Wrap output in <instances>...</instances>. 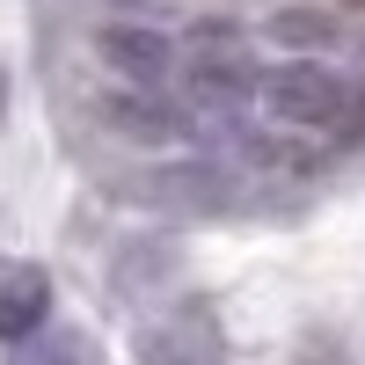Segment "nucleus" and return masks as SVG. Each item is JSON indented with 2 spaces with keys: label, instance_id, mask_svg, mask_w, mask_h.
Segmentation results:
<instances>
[{
  "label": "nucleus",
  "instance_id": "obj_1",
  "mask_svg": "<svg viewBox=\"0 0 365 365\" xmlns=\"http://www.w3.org/2000/svg\"><path fill=\"white\" fill-rule=\"evenodd\" d=\"M263 110L278 117V125H299V132H336L344 110H351V81L314 66V58H292V66L263 73Z\"/></svg>",
  "mask_w": 365,
  "mask_h": 365
},
{
  "label": "nucleus",
  "instance_id": "obj_2",
  "mask_svg": "<svg viewBox=\"0 0 365 365\" xmlns=\"http://www.w3.org/2000/svg\"><path fill=\"white\" fill-rule=\"evenodd\" d=\"M168 73H182V88L197 96H234V88H256V44L234 22H197Z\"/></svg>",
  "mask_w": 365,
  "mask_h": 365
},
{
  "label": "nucleus",
  "instance_id": "obj_3",
  "mask_svg": "<svg viewBox=\"0 0 365 365\" xmlns=\"http://www.w3.org/2000/svg\"><path fill=\"white\" fill-rule=\"evenodd\" d=\"M96 58H103L125 88H154V81L175 66V44L161 37L154 22H110V29H96Z\"/></svg>",
  "mask_w": 365,
  "mask_h": 365
},
{
  "label": "nucleus",
  "instance_id": "obj_4",
  "mask_svg": "<svg viewBox=\"0 0 365 365\" xmlns=\"http://www.w3.org/2000/svg\"><path fill=\"white\" fill-rule=\"evenodd\" d=\"M51 322V278L37 263H8L0 270V344H22Z\"/></svg>",
  "mask_w": 365,
  "mask_h": 365
},
{
  "label": "nucleus",
  "instance_id": "obj_5",
  "mask_svg": "<svg viewBox=\"0 0 365 365\" xmlns=\"http://www.w3.org/2000/svg\"><path fill=\"white\" fill-rule=\"evenodd\" d=\"M146 365H220V344H212L205 322H161L154 336H146Z\"/></svg>",
  "mask_w": 365,
  "mask_h": 365
},
{
  "label": "nucleus",
  "instance_id": "obj_6",
  "mask_svg": "<svg viewBox=\"0 0 365 365\" xmlns=\"http://www.w3.org/2000/svg\"><path fill=\"white\" fill-rule=\"evenodd\" d=\"M15 365H96V344L81 336V329H37V336L15 344Z\"/></svg>",
  "mask_w": 365,
  "mask_h": 365
},
{
  "label": "nucleus",
  "instance_id": "obj_7",
  "mask_svg": "<svg viewBox=\"0 0 365 365\" xmlns=\"http://www.w3.org/2000/svg\"><path fill=\"white\" fill-rule=\"evenodd\" d=\"M270 37L292 44V51H329V44H336V22L307 15V8H285V15H270Z\"/></svg>",
  "mask_w": 365,
  "mask_h": 365
},
{
  "label": "nucleus",
  "instance_id": "obj_8",
  "mask_svg": "<svg viewBox=\"0 0 365 365\" xmlns=\"http://www.w3.org/2000/svg\"><path fill=\"white\" fill-rule=\"evenodd\" d=\"M336 132H351V139L365 132V88H351V110H344V125H336Z\"/></svg>",
  "mask_w": 365,
  "mask_h": 365
},
{
  "label": "nucleus",
  "instance_id": "obj_9",
  "mask_svg": "<svg viewBox=\"0 0 365 365\" xmlns=\"http://www.w3.org/2000/svg\"><path fill=\"white\" fill-rule=\"evenodd\" d=\"M117 8H161V0H117Z\"/></svg>",
  "mask_w": 365,
  "mask_h": 365
},
{
  "label": "nucleus",
  "instance_id": "obj_10",
  "mask_svg": "<svg viewBox=\"0 0 365 365\" xmlns=\"http://www.w3.org/2000/svg\"><path fill=\"white\" fill-rule=\"evenodd\" d=\"M0 103H8V81H0Z\"/></svg>",
  "mask_w": 365,
  "mask_h": 365
},
{
  "label": "nucleus",
  "instance_id": "obj_11",
  "mask_svg": "<svg viewBox=\"0 0 365 365\" xmlns=\"http://www.w3.org/2000/svg\"><path fill=\"white\" fill-rule=\"evenodd\" d=\"M358 58H365V37H358Z\"/></svg>",
  "mask_w": 365,
  "mask_h": 365
}]
</instances>
